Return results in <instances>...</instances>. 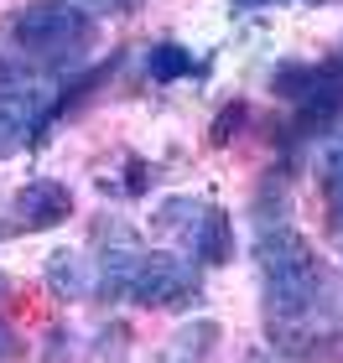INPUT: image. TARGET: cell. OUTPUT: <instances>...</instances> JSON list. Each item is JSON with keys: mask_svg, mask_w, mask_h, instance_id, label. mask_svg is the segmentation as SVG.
Listing matches in <instances>:
<instances>
[{"mask_svg": "<svg viewBox=\"0 0 343 363\" xmlns=\"http://www.w3.org/2000/svg\"><path fill=\"white\" fill-rule=\"evenodd\" d=\"M37 125H42V89L37 84H16L0 94V156L26 151Z\"/></svg>", "mask_w": 343, "mask_h": 363, "instance_id": "obj_5", "label": "cell"}, {"mask_svg": "<svg viewBox=\"0 0 343 363\" xmlns=\"http://www.w3.org/2000/svg\"><path fill=\"white\" fill-rule=\"evenodd\" d=\"M187 250L198 259H208V265H224V259L234 255V223H229L224 208H203L198 213V228H192Z\"/></svg>", "mask_w": 343, "mask_h": 363, "instance_id": "obj_8", "label": "cell"}, {"mask_svg": "<svg viewBox=\"0 0 343 363\" xmlns=\"http://www.w3.org/2000/svg\"><path fill=\"white\" fill-rule=\"evenodd\" d=\"M338 73H343V57H338Z\"/></svg>", "mask_w": 343, "mask_h": 363, "instance_id": "obj_12", "label": "cell"}, {"mask_svg": "<svg viewBox=\"0 0 343 363\" xmlns=\"http://www.w3.org/2000/svg\"><path fill=\"white\" fill-rule=\"evenodd\" d=\"M255 265H260V280H266V306L271 317H302V311L317 306V291H322V259L312 250V239L297 234V228L276 223L260 234L255 244Z\"/></svg>", "mask_w": 343, "mask_h": 363, "instance_id": "obj_1", "label": "cell"}, {"mask_svg": "<svg viewBox=\"0 0 343 363\" xmlns=\"http://www.w3.org/2000/svg\"><path fill=\"white\" fill-rule=\"evenodd\" d=\"M109 250L99 255V265H94V286H99L109 301H120V296L130 291V280H136V270H141V259H146V250H141V239L130 234L125 223H114L109 228Z\"/></svg>", "mask_w": 343, "mask_h": 363, "instance_id": "obj_6", "label": "cell"}, {"mask_svg": "<svg viewBox=\"0 0 343 363\" xmlns=\"http://www.w3.org/2000/svg\"><path fill=\"white\" fill-rule=\"evenodd\" d=\"M146 73H151L156 84H172V78L192 73V57H187V47H177V42H161V47H151V57H146Z\"/></svg>", "mask_w": 343, "mask_h": 363, "instance_id": "obj_9", "label": "cell"}, {"mask_svg": "<svg viewBox=\"0 0 343 363\" xmlns=\"http://www.w3.org/2000/svg\"><path fill=\"white\" fill-rule=\"evenodd\" d=\"M234 6H244V11H255V6H271V0H234Z\"/></svg>", "mask_w": 343, "mask_h": 363, "instance_id": "obj_11", "label": "cell"}, {"mask_svg": "<svg viewBox=\"0 0 343 363\" xmlns=\"http://www.w3.org/2000/svg\"><path fill=\"white\" fill-rule=\"evenodd\" d=\"M68 213H73V192L62 187V182H53V177H37V182H26V187L16 192V223H21L26 234L58 228Z\"/></svg>", "mask_w": 343, "mask_h": 363, "instance_id": "obj_4", "label": "cell"}, {"mask_svg": "<svg viewBox=\"0 0 343 363\" xmlns=\"http://www.w3.org/2000/svg\"><path fill=\"white\" fill-rule=\"evenodd\" d=\"M11 47L37 62H73L94 47V16L78 0H37L11 16Z\"/></svg>", "mask_w": 343, "mask_h": 363, "instance_id": "obj_2", "label": "cell"}, {"mask_svg": "<svg viewBox=\"0 0 343 363\" xmlns=\"http://www.w3.org/2000/svg\"><path fill=\"white\" fill-rule=\"evenodd\" d=\"M125 296H130L136 306H151V311L183 306L187 296H198V270H192L183 255L146 250V259H141V270H136V280H130Z\"/></svg>", "mask_w": 343, "mask_h": 363, "instance_id": "obj_3", "label": "cell"}, {"mask_svg": "<svg viewBox=\"0 0 343 363\" xmlns=\"http://www.w3.org/2000/svg\"><path fill=\"white\" fill-rule=\"evenodd\" d=\"M47 286H53V296H62V301H84V296L94 291V265H89V255H78V250H53V255H47Z\"/></svg>", "mask_w": 343, "mask_h": 363, "instance_id": "obj_7", "label": "cell"}, {"mask_svg": "<svg viewBox=\"0 0 343 363\" xmlns=\"http://www.w3.org/2000/svg\"><path fill=\"white\" fill-rule=\"evenodd\" d=\"M239 125H244V104H229L219 114V125H214V145H229V140L239 135Z\"/></svg>", "mask_w": 343, "mask_h": 363, "instance_id": "obj_10", "label": "cell"}]
</instances>
